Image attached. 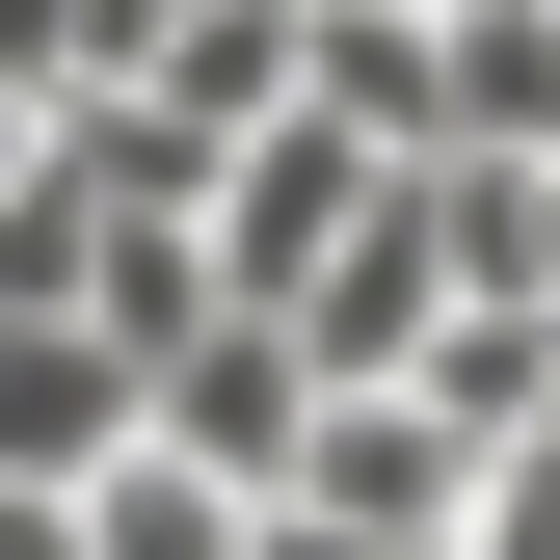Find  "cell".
I'll list each match as a JSON object with an SVG mask.
<instances>
[{
	"instance_id": "obj_1",
	"label": "cell",
	"mask_w": 560,
	"mask_h": 560,
	"mask_svg": "<svg viewBox=\"0 0 560 560\" xmlns=\"http://www.w3.org/2000/svg\"><path fill=\"white\" fill-rule=\"evenodd\" d=\"M107 454H161V374L107 320H0V508H81Z\"/></svg>"
},
{
	"instance_id": "obj_2",
	"label": "cell",
	"mask_w": 560,
	"mask_h": 560,
	"mask_svg": "<svg viewBox=\"0 0 560 560\" xmlns=\"http://www.w3.org/2000/svg\"><path fill=\"white\" fill-rule=\"evenodd\" d=\"M428 320H454V214H428V187H374V241H347L267 347H294L320 400H400V374H428Z\"/></svg>"
},
{
	"instance_id": "obj_3",
	"label": "cell",
	"mask_w": 560,
	"mask_h": 560,
	"mask_svg": "<svg viewBox=\"0 0 560 560\" xmlns=\"http://www.w3.org/2000/svg\"><path fill=\"white\" fill-rule=\"evenodd\" d=\"M133 107H161V133H187V161H214V187H241V133H294V0H187V27H161V54H133Z\"/></svg>"
},
{
	"instance_id": "obj_4",
	"label": "cell",
	"mask_w": 560,
	"mask_h": 560,
	"mask_svg": "<svg viewBox=\"0 0 560 560\" xmlns=\"http://www.w3.org/2000/svg\"><path fill=\"white\" fill-rule=\"evenodd\" d=\"M294 428H320V374H294L267 320H214V347H161V454H187V480H241V508H267V480H294Z\"/></svg>"
},
{
	"instance_id": "obj_5",
	"label": "cell",
	"mask_w": 560,
	"mask_h": 560,
	"mask_svg": "<svg viewBox=\"0 0 560 560\" xmlns=\"http://www.w3.org/2000/svg\"><path fill=\"white\" fill-rule=\"evenodd\" d=\"M54 534H81V560H267V508H241V480H187V454H107Z\"/></svg>"
},
{
	"instance_id": "obj_6",
	"label": "cell",
	"mask_w": 560,
	"mask_h": 560,
	"mask_svg": "<svg viewBox=\"0 0 560 560\" xmlns=\"http://www.w3.org/2000/svg\"><path fill=\"white\" fill-rule=\"evenodd\" d=\"M0 560H81V534H54V508H0Z\"/></svg>"
}]
</instances>
